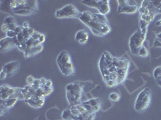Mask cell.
Instances as JSON below:
<instances>
[{"label":"cell","instance_id":"1","mask_svg":"<svg viewBox=\"0 0 161 120\" xmlns=\"http://www.w3.org/2000/svg\"><path fill=\"white\" fill-rule=\"evenodd\" d=\"M130 62L124 57L113 56L109 51H104L98 62V68L105 83L114 81L118 85L127 78Z\"/></svg>","mask_w":161,"mask_h":120},{"label":"cell","instance_id":"2","mask_svg":"<svg viewBox=\"0 0 161 120\" xmlns=\"http://www.w3.org/2000/svg\"><path fill=\"white\" fill-rule=\"evenodd\" d=\"M78 19L87 26L96 36H106L111 31L110 22L106 15H103L100 13L93 14L89 11H82L80 12Z\"/></svg>","mask_w":161,"mask_h":120},{"label":"cell","instance_id":"3","mask_svg":"<svg viewBox=\"0 0 161 120\" xmlns=\"http://www.w3.org/2000/svg\"><path fill=\"white\" fill-rule=\"evenodd\" d=\"M84 85L81 82H76L66 86V98L69 105L76 106L82 102L80 100L83 95Z\"/></svg>","mask_w":161,"mask_h":120},{"label":"cell","instance_id":"4","mask_svg":"<svg viewBox=\"0 0 161 120\" xmlns=\"http://www.w3.org/2000/svg\"><path fill=\"white\" fill-rule=\"evenodd\" d=\"M57 64L61 74L64 76L75 75V68L68 51H63L59 54L57 58Z\"/></svg>","mask_w":161,"mask_h":120},{"label":"cell","instance_id":"5","mask_svg":"<svg viewBox=\"0 0 161 120\" xmlns=\"http://www.w3.org/2000/svg\"><path fill=\"white\" fill-rule=\"evenodd\" d=\"M147 28H139L129 39V48L133 55L138 56V52L140 48L144 46V42L147 38Z\"/></svg>","mask_w":161,"mask_h":120},{"label":"cell","instance_id":"6","mask_svg":"<svg viewBox=\"0 0 161 120\" xmlns=\"http://www.w3.org/2000/svg\"><path fill=\"white\" fill-rule=\"evenodd\" d=\"M39 11L38 2L32 0H20V5L13 11V14L21 16L34 15Z\"/></svg>","mask_w":161,"mask_h":120},{"label":"cell","instance_id":"7","mask_svg":"<svg viewBox=\"0 0 161 120\" xmlns=\"http://www.w3.org/2000/svg\"><path fill=\"white\" fill-rule=\"evenodd\" d=\"M152 102V91L150 88H146L139 93L135 102V109L138 112L146 111Z\"/></svg>","mask_w":161,"mask_h":120},{"label":"cell","instance_id":"8","mask_svg":"<svg viewBox=\"0 0 161 120\" xmlns=\"http://www.w3.org/2000/svg\"><path fill=\"white\" fill-rule=\"evenodd\" d=\"M80 14V11L78 8L73 4H67L63 8L57 10L55 13V16L57 18H77Z\"/></svg>","mask_w":161,"mask_h":120},{"label":"cell","instance_id":"9","mask_svg":"<svg viewBox=\"0 0 161 120\" xmlns=\"http://www.w3.org/2000/svg\"><path fill=\"white\" fill-rule=\"evenodd\" d=\"M45 41V35L44 34L36 31L32 35V36L29 38V39L26 42V43L24 46H22L21 48H19L21 52L25 54L26 52H28L31 48L34 47H37V46L43 45V42Z\"/></svg>","mask_w":161,"mask_h":120},{"label":"cell","instance_id":"10","mask_svg":"<svg viewBox=\"0 0 161 120\" xmlns=\"http://www.w3.org/2000/svg\"><path fill=\"white\" fill-rule=\"evenodd\" d=\"M81 3L95 8L103 15H107L110 11V2L107 0H85L81 1Z\"/></svg>","mask_w":161,"mask_h":120},{"label":"cell","instance_id":"11","mask_svg":"<svg viewBox=\"0 0 161 120\" xmlns=\"http://www.w3.org/2000/svg\"><path fill=\"white\" fill-rule=\"evenodd\" d=\"M118 13L131 15L139 11L137 2L134 0H119L118 1Z\"/></svg>","mask_w":161,"mask_h":120},{"label":"cell","instance_id":"12","mask_svg":"<svg viewBox=\"0 0 161 120\" xmlns=\"http://www.w3.org/2000/svg\"><path fill=\"white\" fill-rule=\"evenodd\" d=\"M19 89V88H13V87L7 85V84H3L0 88V100L5 101L11 97H15Z\"/></svg>","mask_w":161,"mask_h":120},{"label":"cell","instance_id":"13","mask_svg":"<svg viewBox=\"0 0 161 120\" xmlns=\"http://www.w3.org/2000/svg\"><path fill=\"white\" fill-rule=\"evenodd\" d=\"M142 8H146L152 14L159 15L161 14V1H143L141 3Z\"/></svg>","mask_w":161,"mask_h":120},{"label":"cell","instance_id":"14","mask_svg":"<svg viewBox=\"0 0 161 120\" xmlns=\"http://www.w3.org/2000/svg\"><path fill=\"white\" fill-rule=\"evenodd\" d=\"M19 62L18 61H12V62H10L8 63L5 64L3 67L2 70L4 72L7 73V75L8 76H12L19 69Z\"/></svg>","mask_w":161,"mask_h":120},{"label":"cell","instance_id":"15","mask_svg":"<svg viewBox=\"0 0 161 120\" xmlns=\"http://www.w3.org/2000/svg\"><path fill=\"white\" fill-rule=\"evenodd\" d=\"M14 48H16V46L14 42L13 38L6 37V38H2L0 41V51L2 53L11 51Z\"/></svg>","mask_w":161,"mask_h":120},{"label":"cell","instance_id":"16","mask_svg":"<svg viewBox=\"0 0 161 120\" xmlns=\"http://www.w3.org/2000/svg\"><path fill=\"white\" fill-rule=\"evenodd\" d=\"M25 102L28 104L30 107L33 108H42L43 106H44V102H45V98H40L38 96L33 97L32 98H31L30 100H28V101H25Z\"/></svg>","mask_w":161,"mask_h":120},{"label":"cell","instance_id":"17","mask_svg":"<svg viewBox=\"0 0 161 120\" xmlns=\"http://www.w3.org/2000/svg\"><path fill=\"white\" fill-rule=\"evenodd\" d=\"M75 40L78 43L82 45L87 43L89 40V33L86 30H80L76 33Z\"/></svg>","mask_w":161,"mask_h":120},{"label":"cell","instance_id":"18","mask_svg":"<svg viewBox=\"0 0 161 120\" xmlns=\"http://www.w3.org/2000/svg\"><path fill=\"white\" fill-rule=\"evenodd\" d=\"M19 98L16 97H11L8 99L5 100V101H1L0 102V106H2L3 108H5L6 109H10V108H13L14 106L16 104V102H18Z\"/></svg>","mask_w":161,"mask_h":120},{"label":"cell","instance_id":"19","mask_svg":"<svg viewBox=\"0 0 161 120\" xmlns=\"http://www.w3.org/2000/svg\"><path fill=\"white\" fill-rule=\"evenodd\" d=\"M3 23L6 24L9 28L10 31H14L15 28L18 27L16 23V21H15V18L13 16H8L4 18Z\"/></svg>","mask_w":161,"mask_h":120},{"label":"cell","instance_id":"20","mask_svg":"<svg viewBox=\"0 0 161 120\" xmlns=\"http://www.w3.org/2000/svg\"><path fill=\"white\" fill-rule=\"evenodd\" d=\"M43 48V45H40V46H37V47H34V48H31L28 52H26L24 54V57L25 58H29V57L31 56H35V55H38L39 53H40L42 51Z\"/></svg>","mask_w":161,"mask_h":120},{"label":"cell","instance_id":"21","mask_svg":"<svg viewBox=\"0 0 161 120\" xmlns=\"http://www.w3.org/2000/svg\"><path fill=\"white\" fill-rule=\"evenodd\" d=\"M86 102L87 104H89V105L91 106V107H93L97 112L100 110L101 105H102L100 98H93V99H90L89 101H86Z\"/></svg>","mask_w":161,"mask_h":120},{"label":"cell","instance_id":"22","mask_svg":"<svg viewBox=\"0 0 161 120\" xmlns=\"http://www.w3.org/2000/svg\"><path fill=\"white\" fill-rule=\"evenodd\" d=\"M153 77L158 85L161 88V66H159V67L155 68L153 71Z\"/></svg>","mask_w":161,"mask_h":120},{"label":"cell","instance_id":"23","mask_svg":"<svg viewBox=\"0 0 161 120\" xmlns=\"http://www.w3.org/2000/svg\"><path fill=\"white\" fill-rule=\"evenodd\" d=\"M149 55V51L148 49L145 47V46H143L142 48H140V50L138 52V56L143 57V58H146Z\"/></svg>","mask_w":161,"mask_h":120},{"label":"cell","instance_id":"24","mask_svg":"<svg viewBox=\"0 0 161 120\" xmlns=\"http://www.w3.org/2000/svg\"><path fill=\"white\" fill-rule=\"evenodd\" d=\"M153 47L154 48H161V32L158 33L157 35H156V38L154 40Z\"/></svg>","mask_w":161,"mask_h":120},{"label":"cell","instance_id":"25","mask_svg":"<svg viewBox=\"0 0 161 120\" xmlns=\"http://www.w3.org/2000/svg\"><path fill=\"white\" fill-rule=\"evenodd\" d=\"M109 98H110L111 101H113V102H119V100H120V98H121V96H120V95H119V93L113 92L110 95V96H109Z\"/></svg>","mask_w":161,"mask_h":120},{"label":"cell","instance_id":"26","mask_svg":"<svg viewBox=\"0 0 161 120\" xmlns=\"http://www.w3.org/2000/svg\"><path fill=\"white\" fill-rule=\"evenodd\" d=\"M35 80H36V78H34L32 75H29V76H28V78H27V82H28V85H30V86H31L33 83H34Z\"/></svg>","mask_w":161,"mask_h":120},{"label":"cell","instance_id":"27","mask_svg":"<svg viewBox=\"0 0 161 120\" xmlns=\"http://www.w3.org/2000/svg\"><path fill=\"white\" fill-rule=\"evenodd\" d=\"M7 77H8V75H7V73L4 72L3 71H1V73H0V78L2 80H4L5 78H7Z\"/></svg>","mask_w":161,"mask_h":120},{"label":"cell","instance_id":"28","mask_svg":"<svg viewBox=\"0 0 161 120\" xmlns=\"http://www.w3.org/2000/svg\"><path fill=\"white\" fill-rule=\"evenodd\" d=\"M95 117H96V113H92L87 117L86 120H94L95 119Z\"/></svg>","mask_w":161,"mask_h":120},{"label":"cell","instance_id":"29","mask_svg":"<svg viewBox=\"0 0 161 120\" xmlns=\"http://www.w3.org/2000/svg\"><path fill=\"white\" fill-rule=\"evenodd\" d=\"M2 31H3V32L7 33V32H8V31H10V29H9V28H8V26L6 25V24L3 23L2 25Z\"/></svg>","mask_w":161,"mask_h":120},{"label":"cell","instance_id":"30","mask_svg":"<svg viewBox=\"0 0 161 120\" xmlns=\"http://www.w3.org/2000/svg\"><path fill=\"white\" fill-rule=\"evenodd\" d=\"M23 28H26V29H28V28H30V25H29V22H24V25H23Z\"/></svg>","mask_w":161,"mask_h":120},{"label":"cell","instance_id":"31","mask_svg":"<svg viewBox=\"0 0 161 120\" xmlns=\"http://www.w3.org/2000/svg\"><path fill=\"white\" fill-rule=\"evenodd\" d=\"M156 25L157 26V27H160V26H161V18H160V19H159V20H157V21H156Z\"/></svg>","mask_w":161,"mask_h":120}]
</instances>
